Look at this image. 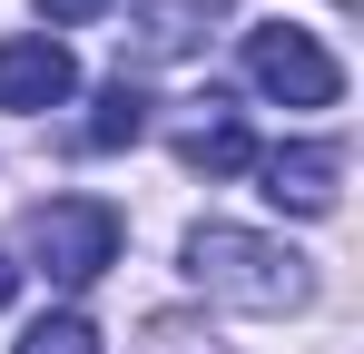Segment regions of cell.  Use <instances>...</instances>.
<instances>
[{
  "mask_svg": "<svg viewBox=\"0 0 364 354\" xmlns=\"http://www.w3.org/2000/svg\"><path fill=\"white\" fill-rule=\"evenodd\" d=\"M187 276L217 295V305H246V315H296L305 295H315V266H305L296 246L256 236V227H197L187 236Z\"/></svg>",
  "mask_w": 364,
  "mask_h": 354,
  "instance_id": "6da1fadb",
  "label": "cell"
},
{
  "mask_svg": "<svg viewBox=\"0 0 364 354\" xmlns=\"http://www.w3.org/2000/svg\"><path fill=\"white\" fill-rule=\"evenodd\" d=\"M119 207H99V197H50L40 217H30V256H40V276L50 286H99L109 266H119Z\"/></svg>",
  "mask_w": 364,
  "mask_h": 354,
  "instance_id": "7a4b0ae2",
  "label": "cell"
},
{
  "mask_svg": "<svg viewBox=\"0 0 364 354\" xmlns=\"http://www.w3.org/2000/svg\"><path fill=\"white\" fill-rule=\"evenodd\" d=\"M246 79H256L266 99H286V109H335V99H345L335 50H325L315 30H296V20H256V30H246Z\"/></svg>",
  "mask_w": 364,
  "mask_h": 354,
  "instance_id": "3957f363",
  "label": "cell"
},
{
  "mask_svg": "<svg viewBox=\"0 0 364 354\" xmlns=\"http://www.w3.org/2000/svg\"><path fill=\"white\" fill-rule=\"evenodd\" d=\"M79 99V59L50 40V30H30V40H0V109L40 118V109H69Z\"/></svg>",
  "mask_w": 364,
  "mask_h": 354,
  "instance_id": "277c9868",
  "label": "cell"
},
{
  "mask_svg": "<svg viewBox=\"0 0 364 354\" xmlns=\"http://www.w3.org/2000/svg\"><path fill=\"white\" fill-rule=\"evenodd\" d=\"M256 177H266L276 207H296V217H335V177H345V158H335L325 138H296V148H256Z\"/></svg>",
  "mask_w": 364,
  "mask_h": 354,
  "instance_id": "5b68a950",
  "label": "cell"
},
{
  "mask_svg": "<svg viewBox=\"0 0 364 354\" xmlns=\"http://www.w3.org/2000/svg\"><path fill=\"white\" fill-rule=\"evenodd\" d=\"M227 0H138L128 10V59H197Z\"/></svg>",
  "mask_w": 364,
  "mask_h": 354,
  "instance_id": "8992f818",
  "label": "cell"
},
{
  "mask_svg": "<svg viewBox=\"0 0 364 354\" xmlns=\"http://www.w3.org/2000/svg\"><path fill=\"white\" fill-rule=\"evenodd\" d=\"M207 109H217V99H207ZM178 158L197 177H237V168H256V138H246V118L217 109V118H187L178 128Z\"/></svg>",
  "mask_w": 364,
  "mask_h": 354,
  "instance_id": "52a82bcc",
  "label": "cell"
},
{
  "mask_svg": "<svg viewBox=\"0 0 364 354\" xmlns=\"http://www.w3.org/2000/svg\"><path fill=\"white\" fill-rule=\"evenodd\" d=\"M128 138H148V99H138L128 79H109V89L89 99V118H79V148L99 158V148H128Z\"/></svg>",
  "mask_w": 364,
  "mask_h": 354,
  "instance_id": "ba28073f",
  "label": "cell"
},
{
  "mask_svg": "<svg viewBox=\"0 0 364 354\" xmlns=\"http://www.w3.org/2000/svg\"><path fill=\"white\" fill-rule=\"evenodd\" d=\"M10 354H99V325L60 305V315H40V325H30V335H20Z\"/></svg>",
  "mask_w": 364,
  "mask_h": 354,
  "instance_id": "9c48e42d",
  "label": "cell"
},
{
  "mask_svg": "<svg viewBox=\"0 0 364 354\" xmlns=\"http://www.w3.org/2000/svg\"><path fill=\"white\" fill-rule=\"evenodd\" d=\"M99 10H109V0H40V20H60V30H89Z\"/></svg>",
  "mask_w": 364,
  "mask_h": 354,
  "instance_id": "30bf717a",
  "label": "cell"
},
{
  "mask_svg": "<svg viewBox=\"0 0 364 354\" xmlns=\"http://www.w3.org/2000/svg\"><path fill=\"white\" fill-rule=\"evenodd\" d=\"M10 295H20V266H10V256H0V305H10Z\"/></svg>",
  "mask_w": 364,
  "mask_h": 354,
  "instance_id": "8fae6325",
  "label": "cell"
}]
</instances>
